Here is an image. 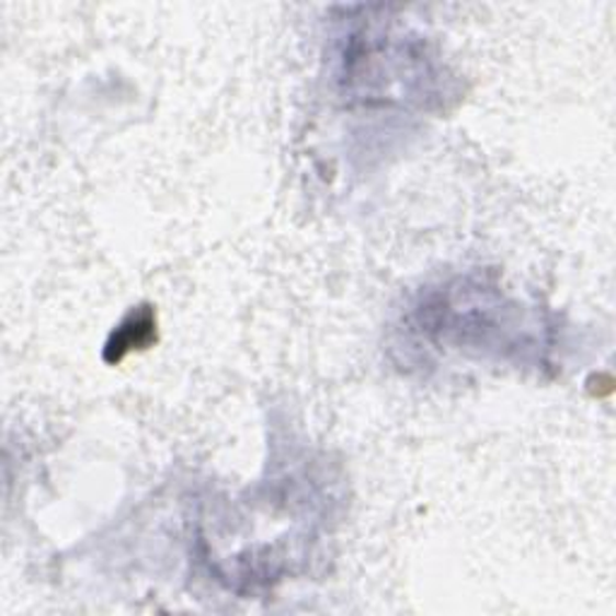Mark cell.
Segmentation results:
<instances>
[{"label":"cell","instance_id":"1","mask_svg":"<svg viewBox=\"0 0 616 616\" xmlns=\"http://www.w3.org/2000/svg\"><path fill=\"white\" fill-rule=\"evenodd\" d=\"M155 338V316L150 308H142L138 313H130L106 344V354L116 350L109 362H121L130 350H142L145 344H150Z\"/></svg>","mask_w":616,"mask_h":616}]
</instances>
